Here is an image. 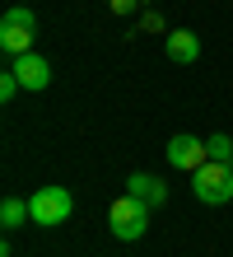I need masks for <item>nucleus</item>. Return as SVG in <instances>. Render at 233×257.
<instances>
[{
  "instance_id": "f257e3e1",
  "label": "nucleus",
  "mask_w": 233,
  "mask_h": 257,
  "mask_svg": "<svg viewBox=\"0 0 233 257\" xmlns=\"http://www.w3.org/2000/svg\"><path fill=\"white\" fill-rule=\"evenodd\" d=\"M107 229H112L121 243H135V238H145L149 229V206L145 201H135V196H117L112 206H107Z\"/></svg>"
},
{
  "instance_id": "f03ea898",
  "label": "nucleus",
  "mask_w": 233,
  "mask_h": 257,
  "mask_svg": "<svg viewBox=\"0 0 233 257\" xmlns=\"http://www.w3.org/2000/svg\"><path fill=\"white\" fill-rule=\"evenodd\" d=\"M191 192H196L205 206H224V201H233V164L205 159V164L191 173Z\"/></svg>"
},
{
  "instance_id": "7ed1b4c3",
  "label": "nucleus",
  "mask_w": 233,
  "mask_h": 257,
  "mask_svg": "<svg viewBox=\"0 0 233 257\" xmlns=\"http://www.w3.org/2000/svg\"><path fill=\"white\" fill-rule=\"evenodd\" d=\"M33 38H38V19H33V10L14 5V10L0 14V47H5V56H24V52H33Z\"/></svg>"
},
{
  "instance_id": "20e7f679",
  "label": "nucleus",
  "mask_w": 233,
  "mask_h": 257,
  "mask_svg": "<svg viewBox=\"0 0 233 257\" xmlns=\"http://www.w3.org/2000/svg\"><path fill=\"white\" fill-rule=\"evenodd\" d=\"M70 210H75V196L66 187H38L33 196H28V215H33V224H42V229L66 224Z\"/></svg>"
},
{
  "instance_id": "39448f33",
  "label": "nucleus",
  "mask_w": 233,
  "mask_h": 257,
  "mask_svg": "<svg viewBox=\"0 0 233 257\" xmlns=\"http://www.w3.org/2000/svg\"><path fill=\"white\" fill-rule=\"evenodd\" d=\"M205 159H210V150H205V141H196V136L177 131L173 141H168V164H173V169H182V173H196Z\"/></svg>"
},
{
  "instance_id": "423d86ee",
  "label": "nucleus",
  "mask_w": 233,
  "mask_h": 257,
  "mask_svg": "<svg viewBox=\"0 0 233 257\" xmlns=\"http://www.w3.org/2000/svg\"><path fill=\"white\" fill-rule=\"evenodd\" d=\"M14 75H19V84L28 89V94H38V89L52 84V66H47V56H38V52L14 56Z\"/></svg>"
},
{
  "instance_id": "0eeeda50",
  "label": "nucleus",
  "mask_w": 233,
  "mask_h": 257,
  "mask_svg": "<svg viewBox=\"0 0 233 257\" xmlns=\"http://www.w3.org/2000/svg\"><path fill=\"white\" fill-rule=\"evenodd\" d=\"M126 192L135 196V201H145L149 210L168 201V183H163V178H154V173H131L126 178Z\"/></svg>"
},
{
  "instance_id": "6e6552de",
  "label": "nucleus",
  "mask_w": 233,
  "mask_h": 257,
  "mask_svg": "<svg viewBox=\"0 0 233 257\" xmlns=\"http://www.w3.org/2000/svg\"><path fill=\"white\" fill-rule=\"evenodd\" d=\"M163 52H168V61L191 66L196 56H200V38H196V33H186V28H173V33L163 38Z\"/></svg>"
},
{
  "instance_id": "1a4fd4ad",
  "label": "nucleus",
  "mask_w": 233,
  "mask_h": 257,
  "mask_svg": "<svg viewBox=\"0 0 233 257\" xmlns=\"http://www.w3.org/2000/svg\"><path fill=\"white\" fill-rule=\"evenodd\" d=\"M28 220H33L28 215V201H19V196H5V201H0V224H5V229H24Z\"/></svg>"
},
{
  "instance_id": "9d476101",
  "label": "nucleus",
  "mask_w": 233,
  "mask_h": 257,
  "mask_svg": "<svg viewBox=\"0 0 233 257\" xmlns=\"http://www.w3.org/2000/svg\"><path fill=\"white\" fill-rule=\"evenodd\" d=\"M205 150H210V159H219V164H233V141L219 131V136H210L205 141Z\"/></svg>"
},
{
  "instance_id": "9b49d317",
  "label": "nucleus",
  "mask_w": 233,
  "mask_h": 257,
  "mask_svg": "<svg viewBox=\"0 0 233 257\" xmlns=\"http://www.w3.org/2000/svg\"><path fill=\"white\" fill-rule=\"evenodd\" d=\"M19 89H24V84H19V75H14V66H10L5 75H0V103H10L14 94H19Z\"/></svg>"
},
{
  "instance_id": "f8f14e48",
  "label": "nucleus",
  "mask_w": 233,
  "mask_h": 257,
  "mask_svg": "<svg viewBox=\"0 0 233 257\" xmlns=\"http://www.w3.org/2000/svg\"><path fill=\"white\" fill-rule=\"evenodd\" d=\"M112 10H117V14H131V10H135V0H112Z\"/></svg>"
},
{
  "instance_id": "ddd939ff",
  "label": "nucleus",
  "mask_w": 233,
  "mask_h": 257,
  "mask_svg": "<svg viewBox=\"0 0 233 257\" xmlns=\"http://www.w3.org/2000/svg\"><path fill=\"white\" fill-rule=\"evenodd\" d=\"M0 257H14V252H10V248H0Z\"/></svg>"
}]
</instances>
